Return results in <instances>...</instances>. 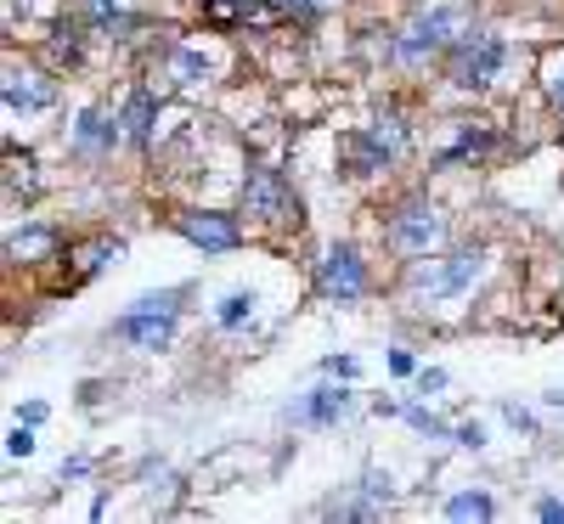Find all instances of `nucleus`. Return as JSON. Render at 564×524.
Returning a JSON list of instances; mask_svg holds the SVG:
<instances>
[{"instance_id":"nucleus-33","label":"nucleus","mask_w":564,"mask_h":524,"mask_svg":"<svg viewBox=\"0 0 564 524\" xmlns=\"http://www.w3.org/2000/svg\"><path fill=\"white\" fill-rule=\"evenodd\" d=\"M384 361H390V372H395V378H417V356H412L406 345H395Z\"/></svg>"},{"instance_id":"nucleus-27","label":"nucleus","mask_w":564,"mask_h":524,"mask_svg":"<svg viewBox=\"0 0 564 524\" xmlns=\"http://www.w3.org/2000/svg\"><path fill=\"white\" fill-rule=\"evenodd\" d=\"M282 12H289V23H300V29H316L327 12H334V0H276Z\"/></svg>"},{"instance_id":"nucleus-14","label":"nucleus","mask_w":564,"mask_h":524,"mask_svg":"<svg viewBox=\"0 0 564 524\" xmlns=\"http://www.w3.org/2000/svg\"><path fill=\"white\" fill-rule=\"evenodd\" d=\"M119 119H124V141L135 153H153V141H159V119H164V90L153 79H135L124 90V102H119Z\"/></svg>"},{"instance_id":"nucleus-15","label":"nucleus","mask_w":564,"mask_h":524,"mask_svg":"<svg viewBox=\"0 0 564 524\" xmlns=\"http://www.w3.org/2000/svg\"><path fill=\"white\" fill-rule=\"evenodd\" d=\"M497 148H502L497 124H480V119H457V124H452V141L430 153V175H441V170H457V164H486Z\"/></svg>"},{"instance_id":"nucleus-9","label":"nucleus","mask_w":564,"mask_h":524,"mask_svg":"<svg viewBox=\"0 0 564 524\" xmlns=\"http://www.w3.org/2000/svg\"><path fill=\"white\" fill-rule=\"evenodd\" d=\"M170 231L181 237V243H193L204 260H226V254H243L249 243V220L243 209H215V204H181L170 209Z\"/></svg>"},{"instance_id":"nucleus-19","label":"nucleus","mask_w":564,"mask_h":524,"mask_svg":"<svg viewBox=\"0 0 564 524\" xmlns=\"http://www.w3.org/2000/svg\"><path fill=\"white\" fill-rule=\"evenodd\" d=\"M260 305H265V294L254 288H226L220 299H215V310H209V321H215V332L220 339H249V332L260 327Z\"/></svg>"},{"instance_id":"nucleus-21","label":"nucleus","mask_w":564,"mask_h":524,"mask_svg":"<svg viewBox=\"0 0 564 524\" xmlns=\"http://www.w3.org/2000/svg\"><path fill=\"white\" fill-rule=\"evenodd\" d=\"M85 34H90L85 12H79V18H63V23L52 29V40H45V63H52L57 74L79 68V63H85Z\"/></svg>"},{"instance_id":"nucleus-37","label":"nucleus","mask_w":564,"mask_h":524,"mask_svg":"<svg viewBox=\"0 0 564 524\" xmlns=\"http://www.w3.org/2000/svg\"><path fill=\"white\" fill-rule=\"evenodd\" d=\"M542 406H553V412H564V390H547V395H542Z\"/></svg>"},{"instance_id":"nucleus-12","label":"nucleus","mask_w":564,"mask_h":524,"mask_svg":"<svg viewBox=\"0 0 564 524\" xmlns=\"http://www.w3.org/2000/svg\"><path fill=\"white\" fill-rule=\"evenodd\" d=\"M108 339L135 350V356H164L181 339V310H135V305H124L108 321Z\"/></svg>"},{"instance_id":"nucleus-29","label":"nucleus","mask_w":564,"mask_h":524,"mask_svg":"<svg viewBox=\"0 0 564 524\" xmlns=\"http://www.w3.org/2000/svg\"><path fill=\"white\" fill-rule=\"evenodd\" d=\"M446 384H452V378H446L441 367H417V378H412L417 401H441V395H446Z\"/></svg>"},{"instance_id":"nucleus-2","label":"nucleus","mask_w":564,"mask_h":524,"mask_svg":"<svg viewBox=\"0 0 564 524\" xmlns=\"http://www.w3.org/2000/svg\"><path fill=\"white\" fill-rule=\"evenodd\" d=\"M468 23H475V7H468V0H423L412 18L384 29V68H395V74H430V68H441L446 45Z\"/></svg>"},{"instance_id":"nucleus-10","label":"nucleus","mask_w":564,"mask_h":524,"mask_svg":"<svg viewBox=\"0 0 564 524\" xmlns=\"http://www.w3.org/2000/svg\"><path fill=\"white\" fill-rule=\"evenodd\" d=\"M350 412H356L350 378H327V372H322V384L300 390L276 417H282V428H294V435H327V428H339Z\"/></svg>"},{"instance_id":"nucleus-3","label":"nucleus","mask_w":564,"mask_h":524,"mask_svg":"<svg viewBox=\"0 0 564 524\" xmlns=\"http://www.w3.org/2000/svg\"><path fill=\"white\" fill-rule=\"evenodd\" d=\"M379 237H384V254L395 265H417L452 243V220L423 186H406V193H395L379 209Z\"/></svg>"},{"instance_id":"nucleus-36","label":"nucleus","mask_w":564,"mask_h":524,"mask_svg":"<svg viewBox=\"0 0 564 524\" xmlns=\"http://www.w3.org/2000/svg\"><path fill=\"white\" fill-rule=\"evenodd\" d=\"M18 417H23V423H34V428H40V423H45V417H52V406H45V401H23V406H18Z\"/></svg>"},{"instance_id":"nucleus-24","label":"nucleus","mask_w":564,"mask_h":524,"mask_svg":"<svg viewBox=\"0 0 564 524\" xmlns=\"http://www.w3.org/2000/svg\"><path fill=\"white\" fill-rule=\"evenodd\" d=\"M401 423L412 428V435H423V440H452V428H457V423H446L430 401H406V406H401Z\"/></svg>"},{"instance_id":"nucleus-13","label":"nucleus","mask_w":564,"mask_h":524,"mask_svg":"<svg viewBox=\"0 0 564 524\" xmlns=\"http://www.w3.org/2000/svg\"><path fill=\"white\" fill-rule=\"evenodd\" d=\"M0 102H7V113H12V119L52 113V108H57V68H52V63L34 68V63L7 57V79H0Z\"/></svg>"},{"instance_id":"nucleus-5","label":"nucleus","mask_w":564,"mask_h":524,"mask_svg":"<svg viewBox=\"0 0 564 524\" xmlns=\"http://www.w3.org/2000/svg\"><path fill=\"white\" fill-rule=\"evenodd\" d=\"M412 153V119L401 108H379L367 124L339 135V175L345 181H384Z\"/></svg>"},{"instance_id":"nucleus-1","label":"nucleus","mask_w":564,"mask_h":524,"mask_svg":"<svg viewBox=\"0 0 564 524\" xmlns=\"http://www.w3.org/2000/svg\"><path fill=\"white\" fill-rule=\"evenodd\" d=\"M486 276H491V243H486V237H463V243H446V249L430 254V260L401 265L406 305H412L417 316L475 299Z\"/></svg>"},{"instance_id":"nucleus-30","label":"nucleus","mask_w":564,"mask_h":524,"mask_svg":"<svg viewBox=\"0 0 564 524\" xmlns=\"http://www.w3.org/2000/svg\"><path fill=\"white\" fill-rule=\"evenodd\" d=\"M502 423L513 428V435H531V440L542 435V423H536V412H525L520 401H502Z\"/></svg>"},{"instance_id":"nucleus-31","label":"nucleus","mask_w":564,"mask_h":524,"mask_svg":"<svg viewBox=\"0 0 564 524\" xmlns=\"http://www.w3.org/2000/svg\"><path fill=\"white\" fill-rule=\"evenodd\" d=\"M452 446H457V451H486V446H491L486 423H457V428H452Z\"/></svg>"},{"instance_id":"nucleus-7","label":"nucleus","mask_w":564,"mask_h":524,"mask_svg":"<svg viewBox=\"0 0 564 524\" xmlns=\"http://www.w3.org/2000/svg\"><path fill=\"white\" fill-rule=\"evenodd\" d=\"M164 97L181 90V97H198V90L226 79V52L215 34H170L153 52V74H148Z\"/></svg>"},{"instance_id":"nucleus-18","label":"nucleus","mask_w":564,"mask_h":524,"mask_svg":"<svg viewBox=\"0 0 564 524\" xmlns=\"http://www.w3.org/2000/svg\"><path fill=\"white\" fill-rule=\"evenodd\" d=\"M119 260H124V237H85V243H68V249H63L68 288H85V282H97V276L113 271Z\"/></svg>"},{"instance_id":"nucleus-6","label":"nucleus","mask_w":564,"mask_h":524,"mask_svg":"<svg viewBox=\"0 0 564 524\" xmlns=\"http://www.w3.org/2000/svg\"><path fill=\"white\" fill-rule=\"evenodd\" d=\"M513 63V45L491 29V23H468L441 57V79L452 90H463V97H486V90H497V79L508 74Z\"/></svg>"},{"instance_id":"nucleus-8","label":"nucleus","mask_w":564,"mask_h":524,"mask_svg":"<svg viewBox=\"0 0 564 524\" xmlns=\"http://www.w3.org/2000/svg\"><path fill=\"white\" fill-rule=\"evenodd\" d=\"M311 288L322 305H361L372 288H379V271H372V254L356 243V237H334L322 243L311 260Z\"/></svg>"},{"instance_id":"nucleus-35","label":"nucleus","mask_w":564,"mask_h":524,"mask_svg":"<svg viewBox=\"0 0 564 524\" xmlns=\"http://www.w3.org/2000/svg\"><path fill=\"white\" fill-rule=\"evenodd\" d=\"M85 473H90V457H85V451L63 457V480H85Z\"/></svg>"},{"instance_id":"nucleus-32","label":"nucleus","mask_w":564,"mask_h":524,"mask_svg":"<svg viewBox=\"0 0 564 524\" xmlns=\"http://www.w3.org/2000/svg\"><path fill=\"white\" fill-rule=\"evenodd\" d=\"M322 372H327V378H350V384H356L361 361H356V356H322Z\"/></svg>"},{"instance_id":"nucleus-17","label":"nucleus","mask_w":564,"mask_h":524,"mask_svg":"<svg viewBox=\"0 0 564 524\" xmlns=\"http://www.w3.org/2000/svg\"><path fill=\"white\" fill-rule=\"evenodd\" d=\"M204 23L215 34H238V29H276L289 23V12L276 7V0H204Z\"/></svg>"},{"instance_id":"nucleus-34","label":"nucleus","mask_w":564,"mask_h":524,"mask_svg":"<svg viewBox=\"0 0 564 524\" xmlns=\"http://www.w3.org/2000/svg\"><path fill=\"white\" fill-rule=\"evenodd\" d=\"M536 518L542 524H564V496H542L536 502Z\"/></svg>"},{"instance_id":"nucleus-4","label":"nucleus","mask_w":564,"mask_h":524,"mask_svg":"<svg viewBox=\"0 0 564 524\" xmlns=\"http://www.w3.org/2000/svg\"><path fill=\"white\" fill-rule=\"evenodd\" d=\"M238 209H243L249 231H265V237H294L305 226V204L294 193V175L271 159H243Z\"/></svg>"},{"instance_id":"nucleus-26","label":"nucleus","mask_w":564,"mask_h":524,"mask_svg":"<svg viewBox=\"0 0 564 524\" xmlns=\"http://www.w3.org/2000/svg\"><path fill=\"white\" fill-rule=\"evenodd\" d=\"M34 170H40L34 153H18L12 141H7V198H18V186H23V193H34V186H40Z\"/></svg>"},{"instance_id":"nucleus-20","label":"nucleus","mask_w":564,"mask_h":524,"mask_svg":"<svg viewBox=\"0 0 564 524\" xmlns=\"http://www.w3.org/2000/svg\"><path fill=\"white\" fill-rule=\"evenodd\" d=\"M85 23H90V34L108 40V45H130V40L148 34V18L119 7V0H85Z\"/></svg>"},{"instance_id":"nucleus-11","label":"nucleus","mask_w":564,"mask_h":524,"mask_svg":"<svg viewBox=\"0 0 564 524\" xmlns=\"http://www.w3.org/2000/svg\"><path fill=\"white\" fill-rule=\"evenodd\" d=\"M63 148H68V159H79V164H108L119 148H130L119 108H108V102H85V108L68 119V130H63Z\"/></svg>"},{"instance_id":"nucleus-16","label":"nucleus","mask_w":564,"mask_h":524,"mask_svg":"<svg viewBox=\"0 0 564 524\" xmlns=\"http://www.w3.org/2000/svg\"><path fill=\"white\" fill-rule=\"evenodd\" d=\"M63 249H68V237H63V226H52V220H29V215H23V226H7V265H12V271H18V265L63 260Z\"/></svg>"},{"instance_id":"nucleus-25","label":"nucleus","mask_w":564,"mask_h":524,"mask_svg":"<svg viewBox=\"0 0 564 524\" xmlns=\"http://www.w3.org/2000/svg\"><path fill=\"white\" fill-rule=\"evenodd\" d=\"M536 85H542V102H547V113H553V119L564 124V52L542 63V74H536Z\"/></svg>"},{"instance_id":"nucleus-22","label":"nucleus","mask_w":564,"mask_h":524,"mask_svg":"<svg viewBox=\"0 0 564 524\" xmlns=\"http://www.w3.org/2000/svg\"><path fill=\"white\" fill-rule=\"evenodd\" d=\"M384 507H390V502H379V496H372V491L350 485L345 496H334V502H322V518H384Z\"/></svg>"},{"instance_id":"nucleus-23","label":"nucleus","mask_w":564,"mask_h":524,"mask_svg":"<svg viewBox=\"0 0 564 524\" xmlns=\"http://www.w3.org/2000/svg\"><path fill=\"white\" fill-rule=\"evenodd\" d=\"M441 513L446 518H497V496L486 491V485H468V491H452L446 502H441Z\"/></svg>"},{"instance_id":"nucleus-28","label":"nucleus","mask_w":564,"mask_h":524,"mask_svg":"<svg viewBox=\"0 0 564 524\" xmlns=\"http://www.w3.org/2000/svg\"><path fill=\"white\" fill-rule=\"evenodd\" d=\"M34 451H40L34 423H23V417H18V423H12V435H7V457H12V462H29Z\"/></svg>"}]
</instances>
